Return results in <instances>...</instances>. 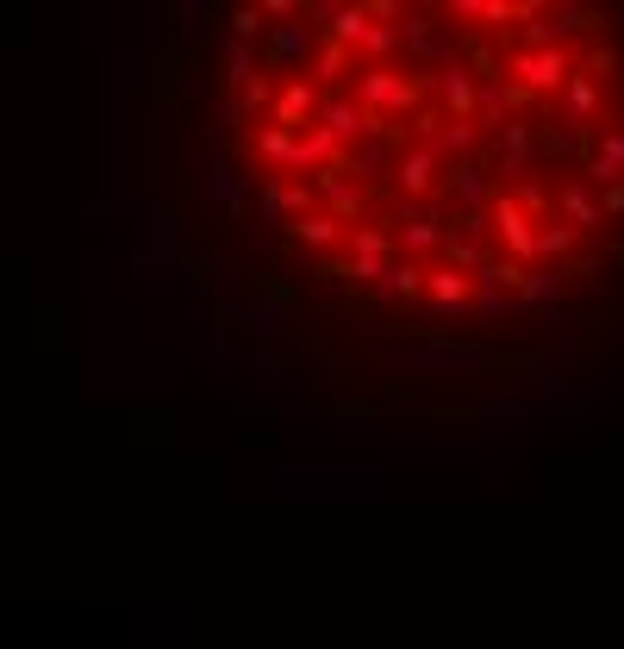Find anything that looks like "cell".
<instances>
[{
    "instance_id": "obj_5",
    "label": "cell",
    "mask_w": 624,
    "mask_h": 649,
    "mask_svg": "<svg viewBox=\"0 0 624 649\" xmlns=\"http://www.w3.org/2000/svg\"><path fill=\"white\" fill-rule=\"evenodd\" d=\"M431 182H437V151H431V144L400 156V188L406 194H431Z\"/></svg>"
},
{
    "instance_id": "obj_10",
    "label": "cell",
    "mask_w": 624,
    "mask_h": 649,
    "mask_svg": "<svg viewBox=\"0 0 624 649\" xmlns=\"http://www.w3.org/2000/svg\"><path fill=\"white\" fill-rule=\"evenodd\" d=\"M556 207L568 212V219H575V231H587V226H600V207H593V200H587L581 188H562L556 194Z\"/></svg>"
},
{
    "instance_id": "obj_2",
    "label": "cell",
    "mask_w": 624,
    "mask_h": 649,
    "mask_svg": "<svg viewBox=\"0 0 624 649\" xmlns=\"http://www.w3.org/2000/svg\"><path fill=\"white\" fill-rule=\"evenodd\" d=\"M493 231H500V244H506L519 263L537 256V231H531V212H525L519 194H493Z\"/></svg>"
},
{
    "instance_id": "obj_13",
    "label": "cell",
    "mask_w": 624,
    "mask_h": 649,
    "mask_svg": "<svg viewBox=\"0 0 624 649\" xmlns=\"http://www.w3.org/2000/svg\"><path fill=\"white\" fill-rule=\"evenodd\" d=\"M556 294V275H525V300H549Z\"/></svg>"
},
{
    "instance_id": "obj_7",
    "label": "cell",
    "mask_w": 624,
    "mask_h": 649,
    "mask_svg": "<svg viewBox=\"0 0 624 649\" xmlns=\"http://www.w3.org/2000/svg\"><path fill=\"white\" fill-rule=\"evenodd\" d=\"M312 107H319V95H312L307 81H293L288 95H281V107H275V125H281V132H293V125H300Z\"/></svg>"
},
{
    "instance_id": "obj_3",
    "label": "cell",
    "mask_w": 624,
    "mask_h": 649,
    "mask_svg": "<svg viewBox=\"0 0 624 649\" xmlns=\"http://www.w3.org/2000/svg\"><path fill=\"white\" fill-rule=\"evenodd\" d=\"M587 182H600V188H612V182H624V125H605V138H600V156L587 163Z\"/></svg>"
},
{
    "instance_id": "obj_11",
    "label": "cell",
    "mask_w": 624,
    "mask_h": 649,
    "mask_svg": "<svg viewBox=\"0 0 624 649\" xmlns=\"http://www.w3.org/2000/svg\"><path fill=\"white\" fill-rule=\"evenodd\" d=\"M293 238H307V244H337V212H312V219H300Z\"/></svg>"
},
{
    "instance_id": "obj_6",
    "label": "cell",
    "mask_w": 624,
    "mask_h": 649,
    "mask_svg": "<svg viewBox=\"0 0 624 649\" xmlns=\"http://www.w3.org/2000/svg\"><path fill=\"white\" fill-rule=\"evenodd\" d=\"M437 88L449 100V119H475V81H468V69H444Z\"/></svg>"
},
{
    "instance_id": "obj_4",
    "label": "cell",
    "mask_w": 624,
    "mask_h": 649,
    "mask_svg": "<svg viewBox=\"0 0 624 649\" xmlns=\"http://www.w3.org/2000/svg\"><path fill=\"white\" fill-rule=\"evenodd\" d=\"M425 294L437 306H468V300H475V275H463V268H431Z\"/></svg>"
},
{
    "instance_id": "obj_14",
    "label": "cell",
    "mask_w": 624,
    "mask_h": 649,
    "mask_svg": "<svg viewBox=\"0 0 624 649\" xmlns=\"http://www.w3.org/2000/svg\"><path fill=\"white\" fill-rule=\"evenodd\" d=\"M605 212H624V182H612V188H605Z\"/></svg>"
},
{
    "instance_id": "obj_1",
    "label": "cell",
    "mask_w": 624,
    "mask_h": 649,
    "mask_svg": "<svg viewBox=\"0 0 624 649\" xmlns=\"http://www.w3.org/2000/svg\"><path fill=\"white\" fill-rule=\"evenodd\" d=\"M512 76H525L519 81V88H537V95H549V88H568V81H575V63H568V51H556V44H549V51H519V57H512Z\"/></svg>"
},
{
    "instance_id": "obj_12",
    "label": "cell",
    "mask_w": 624,
    "mask_h": 649,
    "mask_svg": "<svg viewBox=\"0 0 624 649\" xmlns=\"http://www.w3.org/2000/svg\"><path fill=\"white\" fill-rule=\"evenodd\" d=\"M568 244H575V226H544L537 231V256H562Z\"/></svg>"
},
{
    "instance_id": "obj_8",
    "label": "cell",
    "mask_w": 624,
    "mask_h": 649,
    "mask_svg": "<svg viewBox=\"0 0 624 649\" xmlns=\"http://www.w3.org/2000/svg\"><path fill=\"white\" fill-rule=\"evenodd\" d=\"M425 275L431 268H419V263H393L381 275V294H425Z\"/></svg>"
},
{
    "instance_id": "obj_9",
    "label": "cell",
    "mask_w": 624,
    "mask_h": 649,
    "mask_svg": "<svg viewBox=\"0 0 624 649\" xmlns=\"http://www.w3.org/2000/svg\"><path fill=\"white\" fill-rule=\"evenodd\" d=\"M593 107H600V81L587 76V69H575V81H568V113L587 119Z\"/></svg>"
}]
</instances>
